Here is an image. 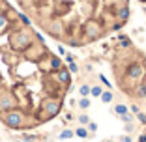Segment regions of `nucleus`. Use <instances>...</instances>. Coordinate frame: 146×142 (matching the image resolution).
Instances as JSON below:
<instances>
[{
  "label": "nucleus",
  "instance_id": "nucleus-1",
  "mask_svg": "<svg viewBox=\"0 0 146 142\" xmlns=\"http://www.w3.org/2000/svg\"><path fill=\"white\" fill-rule=\"evenodd\" d=\"M2 122H4L8 127H11V129H19V127H23V124H25V114H23V110L13 108V110H8V112L2 114Z\"/></svg>",
  "mask_w": 146,
  "mask_h": 142
},
{
  "label": "nucleus",
  "instance_id": "nucleus-2",
  "mask_svg": "<svg viewBox=\"0 0 146 142\" xmlns=\"http://www.w3.org/2000/svg\"><path fill=\"white\" fill-rule=\"evenodd\" d=\"M144 73H146V69L142 64H129L127 65V77L133 79V81H142Z\"/></svg>",
  "mask_w": 146,
  "mask_h": 142
},
{
  "label": "nucleus",
  "instance_id": "nucleus-3",
  "mask_svg": "<svg viewBox=\"0 0 146 142\" xmlns=\"http://www.w3.org/2000/svg\"><path fill=\"white\" fill-rule=\"evenodd\" d=\"M73 137H75V133H73V131H69V129H64L60 133V138H62V140H66V138H73Z\"/></svg>",
  "mask_w": 146,
  "mask_h": 142
},
{
  "label": "nucleus",
  "instance_id": "nucleus-4",
  "mask_svg": "<svg viewBox=\"0 0 146 142\" xmlns=\"http://www.w3.org/2000/svg\"><path fill=\"white\" fill-rule=\"evenodd\" d=\"M75 137H81V138H86V137H90V135H88V131H86L84 127H79V129L75 131Z\"/></svg>",
  "mask_w": 146,
  "mask_h": 142
},
{
  "label": "nucleus",
  "instance_id": "nucleus-5",
  "mask_svg": "<svg viewBox=\"0 0 146 142\" xmlns=\"http://www.w3.org/2000/svg\"><path fill=\"white\" fill-rule=\"evenodd\" d=\"M99 97L103 99V103H111V101H112V94H111V92H103Z\"/></svg>",
  "mask_w": 146,
  "mask_h": 142
},
{
  "label": "nucleus",
  "instance_id": "nucleus-6",
  "mask_svg": "<svg viewBox=\"0 0 146 142\" xmlns=\"http://www.w3.org/2000/svg\"><path fill=\"white\" fill-rule=\"evenodd\" d=\"M114 110H116V114H120V116L122 114H127V107H125V105H116Z\"/></svg>",
  "mask_w": 146,
  "mask_h": 142
},
{
  "label": "nucleus",
  "instance_id": "nucleus-7",
  "mask_svg": "<svg viewBox=\"0 0 146 142\" xmlns=\"http://www.w3.org/2000/svg\"><path fill=\"white\" fill-rule=\"evenodd\" d=\"M90 94L94 95V97H99V95L103 94V90H101L99 86H94V88H90Z\"/></svg>",
  "mask_w": 146,
  "mask_h": 142
},
{
  "label": "nucleus",
  "instance_id": "nucleus-8",
  "mask_svg": "<svg viewBox=\"0 0 146 142\" xmlns=\"http://www.w3.org/2000/svg\"><path fill=\"white\" fill-rule=\"evenodd\" d=\"M137 95L139 97H146V84H141V86L137 88Z\"/></svg>",
  "mask_w": 146,
  "mask_h": 142
},
{
  "label": "nucleus",
  "instance_id": "nucleus-9",
  "mask_svg": "<svg viewBox=\"0 0 146 142\" xmlns=\"http://www.w3.org/2000/svg\"><path fill=\"white\" fill-rule=\"evenodd\" d=\"M79 92H81V95H82V97H86V95L90 94V86H88V84H82Z\"/></svg>",
  "mask_w": 146,
  "mask_h": 142
},
{
  "label": "nucleus",
  "instance_id": "nucleus-10",
  "mask_svg": "<svg viewBox=\"0 0 146 142\" xmlns=\"http://www.w3.org/2000/svg\"><path fill=\"white\" fill-rule=\"evenodd\" d=\"M79 107H81V108H88V107H90V101H88L86 97H82L81 103H79Z\"/></svg>",
  "mask_w": 146,
  "mask_h": 142
},
{
  "label": "nucleus",
  "instance_id": "nucleus-11",
  "mask_svg": "<svg viewBox=\"0 0 146 142\" xmlns=\"http://www.w3.org/2000/svg\"><path fill=\"white\" fill-rule=\"evenodd\" d=\"M122 120H124L125 124H129V122H133V116H131V114H122Z\"/></svg>",
  "mask_w": 146,
  "mask_h": 142
},
{
  "label": "nucleus",
  "instance_id": "nucleus-12",
  "mask_svg": "<svg viewBox=\"0 0 146 142\" xmlns=\"http://www.w3.org/2000/svg\"><path fill=\"white\" fill-rule=\"evenodd\" d=\"M79 120H81V124H82V125H88V122H90V118L86 116V114H82V116L79 118Z\"/></svg>",
  "mask_w": 146,
  "mask_h": 142
},
{
  "label": "nucleus",
  "instance_id": "nucleus-13",
  "mask_svg": "<svg viewBox=\"0 0 146 142\" xmlns=\"http://www.w3.org/2000/svg\"><path fill=\"white\" fill-rule=\"evenodd\" d=\"M96 129H98V125H96V124H92V122H88V131H90V133H94Z\"/></svg>",
  "mask_w": 146,
  "mask_h": 142
},
{
  "label": "nucleus",
  "instance_id": "nucleus-14",
  "mask_svg": "<svg viewBox=\"0 0 146 142\" xmlns=\"http://www.w3.org/2000/svg\"><path fill=\"white\" fill-rule=\"evenodd\" d=\"M137 118L142 122V124H146V114H142V112H137Z\"/></svg>",
  "mask_w": 146,
  "mask_h": 142
},
{
  "label": "nucleus",
  "instance_id": "nucleus-15",
  "mask_svg": "<svg viewBox=\"0 0 146 142\" xmlns=\"http://www.w3.org/2000/svg\"><path fill=\"white\" fill-rule=\"evenodd\" d=\"M69 71H73V73H75V71H77V65L73 64V62H71V64H69Z\"/></svg>",
  "mask_w": 146,
  "mask_h": 142
},
{
  "label": "nucleus",
  "instance_id": "nucleus-16",
  "mask_svg": "<svg viewBox=\"0 0 146 142\" xmlns=\"http://www.w3.org/2000/svg\"><path fill=\"white\" fill-rule=\"evenodd\" d=\"M122 142H131V137H129V135H127V137H124V138H122Z\"/></svg>",
  "mask_w": 146,
  "mask_h": 142
},
{
  "label": "nucleus",
  "instance_id": "nucleus-17",
  "mask_svg": "<svg viewBox=\"0 0 146 142\" xmlns=\"http://www.w3.org/2000/svg\"><path fill=\"white\" fill-rule=\"evenodd\" d=\"M139 142H146V135H141V138H139Z\"/></svg>",
  "mask_w": 146,
  "mask_h": 142
},
{
  "label": "nucleus",
  "instance_id": "nucleus-18",
  "mask_svg": "<svg viewBox=\"0 0 146 142\" xmlns=\"http://www.w3.org/2000/svg\"><path fill=\"white\" fill-rule=\"evenodd\" d=\"M107 142H111V140H107Z\"/></svg>",
  "mask_w": 146,
  "mask_h": 142
}]
</instances>
